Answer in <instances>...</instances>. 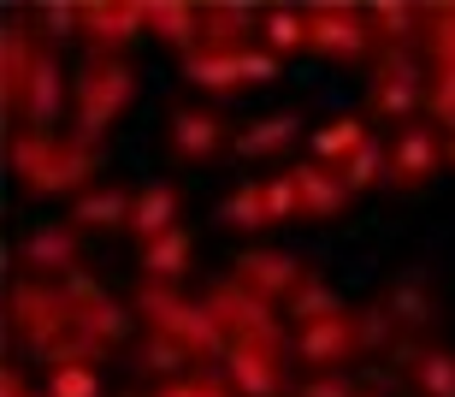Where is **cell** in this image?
Here are the masks:
<instances>
[{"instance_id":"13","label":"cell","mask_w":455,"mask_h":397,"mask_svg":"<svg viewBox=\"0 0 455 397\" xmlns=\"http://www.w3.org/2000/svg\"><path fill=\"white\" fill-rule=\"evenodd\" d=\"M231 279L243 291L267 296V303H284V296L302 285V267H296V255H284V249H249V255H236Z\"/></svg>"},{"instance_id":"30","label":"cell","mask_w":455,"mask_h":397,"mask_svg":"<svg viewBox=\"0 0 455 397\" xmlns=\"http://www.w3.org/2000/svg\"><path fill=\"white\" fill-rule=\"evenodd\" d=\"M408 374H414V385H420L426 397H455V350H414V362H408Z\"/></svg>"},{"instance_id":"37","label":"cell","mask_w":455,"mask_h":397,"mask_svg":"<svg viewBox=\"0 0 455 397\" xmlns=\"http://www.w3.org/2000/svg\"><path fill=\"white\" fill-rule=\"evenodd\" d=\"M426 48H432V71L455 66V6H438L432 24H426Z\"/></svg>"},{"instance_id":"27","label":"cell","mask_w":455,"mask_h":397,"mask_svg":"<svg viewBox=\"0 0 455 397\" xmlns=\"http://www.w3.org/2000/svg\"><path fill=\"white\" fill-rule=\"evenodd\" d=\"M189 255H196V243H189V231L178 225V231H166V238L142 243V279H160V285H178V279L189 273Z\"/></svg>"},{"instance_id":"1","label":"cell","mask_w":455,"mask_h":397,"mask_svg":"<svg viewBox=\"0 0 455 397\" xmlns=\"http://www.w3.org/2000/svg\"><path fill=\"white\" fill-rule=\"evenodd\" d=\"M136 101V71L113 53H95L71 89V107H77V137H107L118 119H124V107Z\"/></svg>"},{"instance_id":"8","label":"cell","mask_w":455,"mask_h":397,"mask_svg":"<svg viewBox=\"0 0 455 397\" xmlns=\"http://www.w3.org/2000/svg\"><path fill=\"white\" fill-rule=\"evenodd\" d=\"M60 291H66L71 332H77V338H89L95 350H113L118 338H124V309H118V303H113V296H107L89 273H71Z\"/></svg>"},{"instance_id":"19","label":"cell","mask_w":455,"mask_h":397,"mask_svg":"<svg viewBox=\"0 0 455 397\" xmlns=\"http://www.w3.org/2000/svg\"><path fill=\"white\" fill-rule=\"evenodd\" d=\"M254 30H260V12L254 6H236V0L202 6V48H213V53H243Z\"/></svg>"},{"instance_id":"5","label":"cell","mask_w":455,"mask_h":397,"mask_svg":"<svg viewBox=\"0 0 455 397\" xmlns=\"http://www.w3.org/2000/svg\"><path fill=\"white\" fill-rule=\"evenodd\" d=\"M296 214H302V207H296L290 173L260 178V184H236L220 207V220L231 225V231H267V225H284V220H296Z\"/></svg>"},{"instance_id":"38","label":"cell","mask_w":455,"mask_h":397,"mask_svg":"<svg viewBox=\"0 0 455 397\" xmlns=\"http://www.w3.org/2000/svg\"><path fill=\"white\" fill-rule=\"evenodd\" d=\"M390 320H396V327L432 320V309H426V291H420V285H408V291H396V296H390Z\"/></svg>"},{"instance_id":"3","label":"cell","mask_w":455,"mask_h":397,"mask_svg":"<svg viewBox=\"0 0 455 397\" xmlns=\"http://www.w3.org/2000/svg\"><path fill=\"white\" fill-rule=\"evenodd\" d=\"M6 309H12V332L36 350V356H42V362H48L53 350L71 338L66 291H60V285H48V279H30V285H18V291L6 296Z\"/></svg>"},{"instance_id":"26","label":"cell","mask_w":455,"mask_h":397,"mask_svg":"<svg viewBox=\"0 0 455 397\" xmlns=\"http://www.w3.org/2000/svg\"><path fill=\"white\" fill-rule=\"evenodd\" d=\"M361 149H372V137H367V119H355V113L331 119L320 137H314V160H320V166H331V173H338V166H349Z\"/></svg>"},{"instance_id":"24","label":"cell","mask_w":455,"mask_h":397,"mask_svg":"<svg viewBox=\"0 0 455 397\" xmlns=\"http://www.w3.org/2000/svg\"><path fill=\"white\" fill-rule=\"evenodd\" d=\"M184 77L196 89H207V95H236L243 84V53H213V48H196L184 53Z\"/></svg>"},{"instance_id":"29","label":"cell","mask_w":455,"mask_h":397,"mask_svg":"<svg viewBox=\"0 0 455 397\" xmlns=\"http://www.w3.org/2000/svg\"><path fill=\"white\" fill-rule=\"evenodd\" d=\"M284 309H290V320H296V327H314V320H325V314H343V303H338V291H331L325 279L302 273V285L284 296Z\"/></svg>"},{"instance_id":"36","label":"cell","mask_w":455,"mask_h":397,"mask_svg":"<svg viewBox=\"0 0 455 397\" xmlns=\"http://www.w3.org/2000/svg\"><path fill=\"white\" fill-rule=\"evenodd\" d=\"M426 113H432L438 125H450V137H455V66L432 71V84H426Z\"/></svg>"},{"instance_id":"23","label":"cell","mask_w":455,"mask_h":397,"mask_svg":"<svg viewBox=\"0 0 455 397\" xmlns=\"http://www.w3.org/2000/svg\"><path fill=\"white\" fill-rule=\"evenodd\" d=\"M148 30L166 48L196 53L202 48V6H189V0H148Z\"/></svg>"},{"instance_id":"11","label":"cell","mask_w":455,"mask_h":397,"mask_svg":"<svg viewBox=\"0 0 455 397\" xmlns=\"http://www.w3.org/2000/svg\"><path fill=\"white\" fill-rule=\"evenodd\" d=\"M142 30H148V6H142V0H95V6H84V30L77 36H84L95 53H113Z\"/></svg>"},{"instance_id":"40","label":"cell","mask_w":455,"mask_h":397,"mask_svg":"<svg viewBox=\"0 0 455 397\" xmlns=\"http://www.w3.org/2000/svg\"><path fill=\"white\" fill-rule=\"evenodd\" d=\"M154 397H236L231 385H220V380H160V392Z\"/></svg>"},{"instance_id":"16","label":"cell","mask_w":455,"mask_h":397,"mask_svg":"<svg viewBox=\"0 0 455 397\" xmlns=\"http://www.w3.org/2000/svg\"><path fill=\"white\" fill-rule=\"evenodd\" d=\"M290 184H296V207H302V220H338L343 207H349V190H343V178L331 166H290Z\"/></svg>"},{"instance_id":"17","label":"cell","mask_w":455,"mask_h":397,"mask_svg":"<svg viewBox=\"0 0 455 397\" xmlns=\"http://www.w3.org/2000/svg\"><path fill=\"white\" fill-rule=\"evenodd\" d=\"M42 53H48V48H42L30 30H18V24L0 36V95H6V107H12V113L24 107V89H30L36 66H42Z\"/></svg>"},{"instance_id":"12","label":"cell","mask_w":455,"mask_h":397,"mask_svg":"<svg viewBox=\"0 0 455 397\" xmlns=\"http://www.w3.org/2000/svg\"><path fill=\"white\" fill-rule=\"evenodd\" d=\"M225 374H231V392L236 397H278L284 392V356L267 344H243L236 338L225 350Z\"/></svg>"},{"instance_id":"42","label":"cell","mask_w":455,"mask_h":397,"mask_svg":"<svg viewBox=\"0 0 455 397\" xmlns=\"http://www.w3.org/2000/svg\"><path fill=\"white\" fill-rule=\"evenodd\" d=\"M0 397H36V392H24V380H18V368H6V374H0Z\"/></svg>"},{"instance_id":"43","label":"cell","mask_w":455,"mask_h":397,"mask_svg":"<svg viewBox=\"0 0 455 397\" xmlns=\"http://www.w3.org/2000/svg\"><path fill=\"white\" fill-rule=\"evenodd\" d=\"M450 166H455V137H450Z\"/></svg>"},{"instance_id":"22","label":"cell","mask_w":455,"mask_h":397,"mask_svg":"<svg viewBox=\"0 0 455 397\" xmlns=\"http://www.w3.org/2000/svg\"><path fill=\"white\" fill-rule=\"evenodd\" d=\"M131 207H136L131 190L95 184V190H84L71 202V225H77V231H113V225H131Z\"/></svg>"},{"instance_id":"33","label":"cell","mask_w":455,"mask_h":397,"mask_svg":"<svg viewBox=\"0 0 455 397\" xmlns=\"http://www.w3.org/2000/svg\"><path fill=\"white\" fill-rule=\"evenodd\" d=\"M48 397H101V374L89 362H53L48 368Z\"/></svg>"},{"instance_id":"9","label":"cell","mask_w":455,"mask_h":397,"mask_svg":"<svg viewBox=\"0 0 455 397\" xmlns=\"http://www.w3.org/2000/svg\"><path fill=\"white\" fill-rule=\"evenodd\" d=\"M367 101L379 119H408L414 107L426 101V84H420V66L408 60V53H385L379 66H372V89Z\"/></svg>"},{"instance_id":"15","label":"cell","mask_w":455,"mask_h":397,"mask_svg":"<svg viewBox=\"0 0 455 397\" xmlns=\"http://www.w3.org/2000/svg\"><path fill=\"white\" fill-rule=\"evenodd\" d=\"M77 261H84V231L71 220H53V225H36L30 238H24V267L30 273H77Z\"/></svg>"},{"instance_id":"4","label":"cell","mask_w":455,"mask_h":397,"mask_svg":"<svg viewBox=\"0 0 455 397\" xmlns=\"http://www.w3.org/2000/svg\"><path fill=\"white\" fill-rule=\"evenodd\" d=\"M6 160H12V178H18L30 196H71V155H66V137L24 131V137L6 142Z\"/></svg>"},{"instance_id":"6","label":"cell","mask_w":455,"mask_h":397,"mask_svg":"<svg viewBox=\"0 0 455 397\" xmlns=\"http://www.w3.org/2000/svg\"><path fill=\"white\" fill-rule=\"evenodd\" d=\"M307 48L325 53V60H343V66L367 60V48H372L367 6H331V0L307 6Z\"/></svg>"},{"instance_id":"18","label":"cell","mask_w":455,"mask_h":397,"mask_svg":"<svg viewBox=\"0 0 455 397\" xmlns=\"http://www.w3.org/2000/svg\"><path fill=\"white\" fill-rule=\"evenodd\" d=\"M225 149V119L213 107H184L172 113V155L178 160H213Z\"/></svg>"},{"instance_id":"44","label":"cell","mask_w":455,"mask_h":397,"mask_svg":"<svg viewBox=\"0 0 455 397\" xmlns=\"http://www.w3.org/2000/svg\"><path fill=\"white\" fill-rule=\"evenodd\" d=\"M361 397H379V392H361Z\"/></svg>"},{"instance_id":"10","label":"cell","mask_w":455,"mask_h":397,"mask_svg":"<svg viewBox=\"0 0 455 397\" xmlns=\"http://www.w3.org/2000/svg\"><path fill=\"white\" fill-rule=\"evenodd\" d=\"M443 166V142L432 125H403L396 131V142H390V184L396 190H420V184H432Z\"/></svg>"},{"instance_id":"20","label":"cell","mask_w":455,"mask_h":397,"mask_svg":"<svg viewBox=\"0 0 455 397\" xmlns=\"http://www.w3.org/2000/svg\"><path fill=\"white\" fill-rule=\"evenodd\" d=\"M178 207H184L178 184H148V190H136L131 238L136 243H154V238H166V231H178Z\"/></svg>"},{"instance_id":"41","label":"cell","mask_w":455,"mask_h":397,"mask_svg":"<svg viewBox=\"0 0 455 397\" xmlns=\"http://www.w3.org/2000/svg\"><path fill=\"white\" fill-rule=\"evenodd\" d=\"M302 397H361V392H355L343 374H320V380H307V385H302Z\"/></svg>"},{"instance_id":"2","label":"cell","mask_w":455,"mask_h":397,"mask_svg":"<svg viewBox=\"0 0 455 397\" xmlns=\"http://www.w3.org/2000/svg\"><path fill=\"white\" fill-rule=\"evenodd\" d=\"M202 303H207V314H213V320L231 332V344L243 338V344H267V350H278V356H290V338H296V332L278 327V303L243 291L236 279H220V285H213Z\"/></svg>"},{"instance_id":"32","label":"cell","mask_w":455,"mask_h":397,"mask_svg":"<svg viewBox=\"0 0 455 397\" xmlns=\"http://www.w3.org/2000/svg\"><path fill=\"white\" fill-rule=\"evenodd\" d=\"M367 24L379 42H408L414 36V24H420V6H403V0H379V6H367Z\"/></svg>"},{"instance_id":"34","label":"cell","mask_w":455,"mask_h":397,"mask_svg":"<svg viewBox=\"0 0 455 397\" xmlns=\"http://www.w3.org/2000/svg\"><path fill=\"white\" fill-rule=\"evenodd\" d=\"M136 362L148 368V374H178V368L189 362V350L178 344V338H166V332H148V338H142V344H136Z\"/></svg>"},{"instance_id":"35","label":"cell","mask_w":455,"mask_h":397,"mask_svg":"<svg viewBox=\"0 0 455 397\" xmlns=\"http://www.w3.org/2000/svg\"><path fill=\"white\" fill-rule=\"evenodd\" d=\"M184 350H189V356H225V350H231V332H225L220 320L207 314V303L196 309V320H189V332H184Z\"/></svg>"},{"instance_id":"39","label":"cell","mask_w":455,"mask_h":397,"mask_svg":"<svg viewBox=\"0 0 455 397\" xmlns=\"http://www.w3.org/2000/svg\"><path fill=\"white\" fill-rule=\"evenodd\" d=\"M243 84H278V53H267V48H243Z\"/></svg>"},{"instance_id":"45","label":"cell","mask_w":455,"mask_h":397,"mask_svg":"<svg viewBox=\"0 0 455 397\" xmlns=\"http://www.w3.org/2000/svg\"><path fill=\"white\" fill-rule=\"evenodd\" d=\"M42 397H48V392H42Z\"/></svg>"},{"instance_id":"21","label":"cell","mask_w":455,"mask_h":397,"mask_svg":"<svg viewBox=\"0 0 455 397\" xmlns=\"http://www.w3.org/2000/svg\"><path fill=\"white\" fill-rule=\"evenodd\" d=\"M60 107H66V66H60V53H42V66H36L30 89H24V119H30V131H48L60 119Z\"/></svg>"},{"instance_id":"31","label":"cell","mask_w":455,"mask_h":397,"mask_svg":"<svg viewBox=\"0 0 455 397\" xmlns=\"http://www.w3.org/2000/svg\"><path fill=\"white\" fill-rule=\"evenodd\" d=\"M338 178H343V190H349V196L372 190V184H390V149H379V142L361 149L349 166H338Z\"/></svg>"},{"instance_id":"7","label":"cell","mask_w":455,"mask_h":397,"mask_svg":"<svg viewBox=\"0 0 455 397\" xmlns=\"http://www.w3.org/2000/svg\"><path fill=\"white\" fill-rule=\"evenodd\" d=\"M367 344V332H361V314H325V320H314V327H296V338H290V356H302L307 368H320V374H338L343 362H349L355 350Z\"/></svg>"},{"instance_id":"28","label":"cell","mask_w":455,"mask_h":397,"mask_svg":"<svg viewBox=\"0 0 455 397\" xmlns=\"http://www.w3.org/2000/svg\"><path fill=\"white\" fill-rule=\"evenodd\" d=\"M260 42H267V53H278V60L302 53L307 48V12H296V6H267V12H260Z\"/></svg>"},{"instance_id":"25","label":"cell","mask_w":455,"mask_h":397,"mask_svg":"<svg viewBox=\"0 0 455 397\" xmlns=\"http://www.w3.org/2000/svg\"><path fill=\"white\" fill-rule=\"evenodd\" d=\"M296 137H302V113H267V119L243 125L236 155H243V160H267V155H284Z\"/></svg>"},{"instance_id":"14","label":"cell","mask_w":455,"mask_h":397,"mask_svg":"<svg viewBox=\"0 0 455 397\" xmlns=\"http://www.w3.org/2000/svg\"><path fill=\"white\" fill-rule=\"evenodd\" d=\"M131 309L142 314V327H148V332H166V338H178V344H184V332H189V320H196V309H202V303H189L178 285L142 279V285H136V296H131Z\"/></svg>"}]
</instances>
